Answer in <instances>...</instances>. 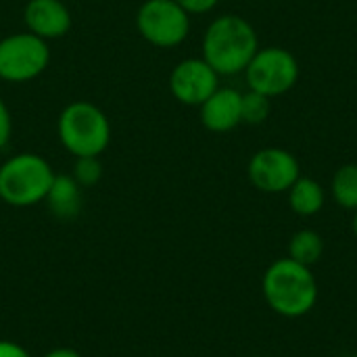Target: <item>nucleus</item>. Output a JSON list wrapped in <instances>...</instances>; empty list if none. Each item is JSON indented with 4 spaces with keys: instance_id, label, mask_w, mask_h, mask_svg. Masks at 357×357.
Segmentation results:
<instances>
[{
    "instance_id": "nucleus-1",
    "label": "nucleus",
    "mask_w": 357,
    "mask_h": 357,
    "mask_svg": "<svg viewBox=\"0 0 357 357\" xmlns=\"http://www.w3.org/2000/svg\"><path fill=\"white\" fill-rule=\"evenodd\" d=\"M203 59L218 75L245 73L247 65L259 50L255 27L241 15L228 13L215 17L203 33Z\"/></svg>"
},
{
    "instance_id": "nucleus-2",
    "label": "nucleus",
    "mask_w": 357,
    "mask_h": 357,
    "mask_svg": "<svg viewBox=\"0 0 357 357\" xmlns=\"http://www.w3.org/2000/svg\"><path fill=\"white\" fill-rule=\"evenodd\" d=\"M261 293L268 307L282 318H303L318 303V282L312 268L291 257L276 259L261 278Z\"/></svg>"
},
{
    "instance_id": "nucleus-3",
    "label": "nucleus",
    "mask_w": 357,
    "mask_h": 357,
    "mask_svg": "<svg viewBox=\"0 0 357 357\" xmlns=\"http://www.w3.org/2000/svg\"><path fill=\"white\" fill-rule=\"evenodd\" d=\"M56 134L67 153L77 157H100L111 142V123L107 113L90 100L69 102L59 119Z\"/></svg>"
},
{
    "instance_id": "nucleus-4",
    "label": "nucleus",
    "mask_w": 357,
    "mask_h": 357,
    "mask_svg": "<svg viewBox=\"0 0 357 357\" xmlns=\"http://www.w3.org/2000/svg\"><path fill=\"white\" fill-rule=\"evenodd\" d=\"M54 176L42 155L17 153L0 165V199L10 207L44 203Z\"/></svg>"
},
{
    "instance_id": "nucleus-5",
    "label": "nucleus",
    "mask_w": 357,
    "mask_h": 357,
    "mask_svg": "<svg viewBox=\"0 0 357 357\" xmlns=\"http://www.w3.org/2000/svg\"><path fill=\"white\" fill-rule=\"evenodd\" d=\"M50 63L48 42L31 31L8 33L0 40V79L25 84L46 71Z\"/></svg>"
},
{
    "instance_id": "nucleus-6",
    "label": "nucleus",
    "mask_w": 357,
    "mask_h": 357,
    "mask_svg": "<svg viewBox=\"0 0 357 357\" xmlns=\"http://www.w3.org/2000/svg\"><path fill=\"white\" fill-rule=\"evenodd\" d=\"M249 90L266 94L268 98L282 96L295 88L299 79V63L295 54L282 46L259 48L245 69Z\"/></svg>"
},
{
    "instance_id": "nucleus-7",
    "label": "nucleus",
    "mask_w": 357,
    "mask_h": 357,
    "mask_svg": "<svg viewBox=\"0 0 357 357\" xmlns=\"http://www.w3.org/2000/svg\"><path fill=\"white\" fill-rule=\"evenodd\" d=\"M138 33L157 48H174L190 33V15L176 0H144L136 13Z\"/></svg>"
},
{
    "instance_id": "nucleus-8",
    "label": "nucleus",
    "mask_w": 357,
    "mask_h": 357,
    "mask_svg": "<svg viewBox=\"0 0 357 357\" xmlns=\"http://www.w3.org/2000/svg\"><path fill=\"white\" fill-rule=\"evenodd\" d=\"M249 182L268 195L289 192V188L299 180L301 165L293 153L278 146H268L257 151L247 165Z\"/></svg>"
},
{
    "instance_id": "nucleus-9",
    "label": "nucleus",
    "mask_w": 357,
    "mask_h": 357,
    "mask_svg": "<svg viewBox=\"0 0 357 357\" xmlns=\"http://www.w3.org/2000/svg\"><path fill=\"white\" fill-rule=\"evenodd\" d=\"M167 86L178 102L201 107L220 88V75L203 56H190L172 69Z\"/></svg>"
},
{
    "instance_id": "nucleus-10",
    "label": "nucleus",
    "mask_w": 357,
    "mask_h": 357,
    "mask_svg": "<svg viewBox=\"0 0 357 357\" xmlns=\"http://www.w3.org/2000/svg\"><path fill=\"white\" fill-rule=\"evenodd\" d=\"M23 21L27 31L48 42L67 36L73 19L63 0H27Z\"/></svg>"
},
{
    "instance_id": "nucleus-11",
    "label": "nucleus",
    "mask_w": 357,
    "mask_h": 357,
    "mask_svg": "<svg viewBox=\"0 0 357 357\" xmlns=\"http://www.w3.org/2000/svg\"><path fill=\"white\" fill-rule=\"evenodd\" d=\"M201 123L213 134H226L243 123V92L234 88H218L201 107Z\"/></svg>"
},
{
    "instance_id": "nucleus-12",
    "label": "nucleus",
    "mask_w": 357,
    "mask_h": 357,
    "mask_svg": "<svg viewBox=\"0 0 357 357\" xmlns=\"http://www.w3.org/2000/svg\"><path fill=\"white\" fill-rule=\"evenodd\" d=\"M44 203L54 218L73 220L82 211V186L75 182L73 176L56 174L46 192Z\"/></svg>"
},
{
    "instance_id": "nucleus-13",
    "label": "nucleus",
    "mask_w": 357,
    "mask_h": 357,
    "mask_svg": "<svg viewBox=\"0 0 357 357\" xmlns=\"http://www.w3.org/2000/svg\"><path fill=\"white\" fill-rule=\"evenodd\" d=\"M324 203H326V192L322 184L314 178L299 176V180L289 188V205L301 218H312L320 213Z\"/></svg>"
},
{
    "instance_id": "nucleus-14",
    "label": "nucleus",
    "mask_w": 357,
    "mask_h": 357,
    "mask_svg": "<svg viewBox=\"0 0 357 357\" xmlns=\"http://www.w3.org/2000/svg\"><path fill=\"white\" fill-rule=\"evenodd\" d=\"M324 255V238L316 230H299L289 241V255L297 264H303L307 268L316 266Z\"/></svg>"
},
{
    "instance_id": "nucleus-15",
    "label": "nucleus",
    "mask_w": 357,
    "mask_h": 357,
    "mask_svg": "<svg viewBox=\"0 0 357 357\" xmlns=\"http://www.w3.org/2000/svg\"><path fill=\"white\" fill-rule=\"evenodd\" d=\"M333 199L339 207L356 211L357 209V163L341 165L331 182Z\"/></svg>"
},
{
    "instance_id": "nucleus-16",
    "label": "nucleus",
    "mask_w": 357,
    "mask_h": 357,
    "mask_svg": "<svg viewBox=\"0 0 357 357\" xmlns=\"http://www.w3.org/2000/svg\"><path fill=\"white\" fill-rule=\"evenodd\" d=\"M272 111V98L266 94H259L255 90H249L243 94V123L259 126L270 117Z\"/></svg>"
},
{
    "instance_id": "nucleus-17",
    "label": "nucleus",
    "mask_w": 357,
    "mask_h": 357,
    "mask_svg": "<svg viewBox=\"0 0 357 357\" xmlns=\"http://www.w3.org/2000/svg\"><path fill=\"white\" fill-rule=\"evenodd\" d=\"M73 178L82 188H90L102 178V163L98 157H77L73 165Z\"/></svg>"
},
{
    "instance_id": "nucleus-18",
    "label": "nucleus",
    "mask_w": 357,
    "mask_h": 357,
    "mask_svg": "<svg viewBox=\"0 0 357 357\" xmlns=\"http://www.w3.org/2000/svg\"><path fill=\"white\" fill-rule=\"evenodd\" d=\"M10 134H13V117H10V111H8L6 102L0 96V151L8 144Z\"/></svg>"
},
{
    "instance_id": "nucleus-19",
    "label": "nucleus",
    "mask_w": 357,
    "mask_h": 357,
    "mask_svg": "<svg viewBox=\"0 0 357 357\" xmlns=\"http://www.w3.org/2000/svg\"><path fill=\"white\" fill-rule=\"evenodd\" d=\"M188 15H203L218 6L220 0H176Z\"/></svg>"
},
{
    "instance_id": "nucleus-20",
    "label": "nucleus",
    "mask_w": 357,
    "mask_h": 357,
    "mask_svg": "<svg viewBox=\"0 0 357 357\" xmlns=\"http://www.w3.org/2000/svg\"><path fill=\"white\" fill-rule=\"evenodd\" d=\"M0 357H31L27 354L25 347H21L19 343L13 341H0Z\"/></svg>"
},
{
    "instance_id": "nucleus-21",
    "label": "nucleus",
    "mask_w": 357,
    "mask_h": 357,
    "mask_svg": "<svg viewBox=\"0 0 357 357\" xmlns=\"http://www.w3.org/2000/svg\"><path fill=\"white\" fill-rule=\"evenodd\" d=\"M42 357H82L75 349H71V347H56V349H52V351H48V354H44Z\"/></svg>"
},
{
    "instance_id": "nucleus-22",
    "label": "nucleus",
    "mask_w": 357,
    "mask_h": 357,
    "mask_svg": "<svg viewBox=\"0 0 357 357\" xmlns=\"http://www.w3.org/2000/svg\"><path fill=\"white\" fill-rule=\"evenodd\" d=\"M354 234L357 236V209H356V215H354Z\"/></svg>"
},
{
    "instance_id": "nucleus-23",
    "label": "nucleus",
    "mask_w": 357,
    "mask_h": 357,
    "mask_svg": "<svg viewBox=\"0 0 357 357\" xmlns=\"http://www.w3.org/2000/svg\"><path fill=\"white\" fill-rule=\"evenodd\" d=\"M253 357H264V356H253Z\"/></svg>"
},
{
    "instance_id": "nucleus-24",
    "label": "nucleus",
    "mask_w": 357,
    "mask_h": 357,
    "mask_svg": "<svg viewBox=\"0 0 357 357\" xmlns=\"http://www.w3.org/2000/svg\"><path fill=\"white\" fill-rule=\"evenodd\" d=\"M354 357H357V354H356V356H354Z\"/></svg>"
}]
</instances>
